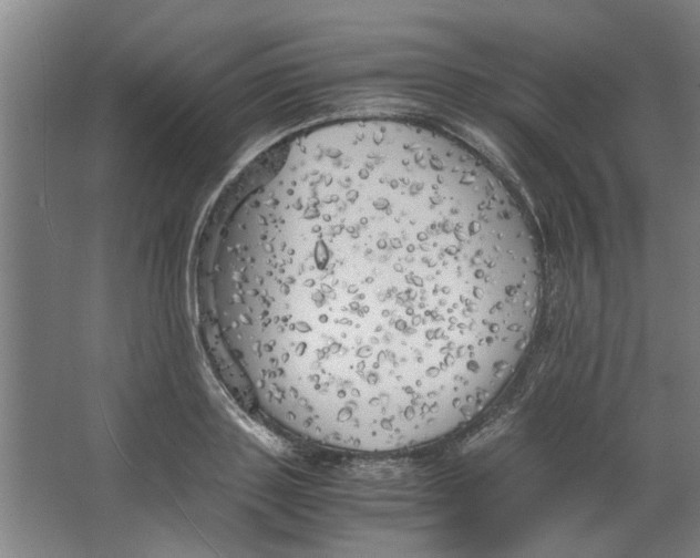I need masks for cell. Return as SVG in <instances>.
Instances as JSON below:
<instances>
[{
  "mask_svg": "<svg viewBox=\"0 0 700 558\" xmlns=\"http://www.w3.org/2000/svg\"><path fill=\"white\" fill-rule=\"evenodd\" d=\"M262 412L318 444L424 445L480 414L529 343L541 270L502 184L446 138L364 125L256 169L208 266Z\"/></svg>",
  "mask_w": 700,
  "mask_h": 558,
  "instance_id": "obj_1",
  "label": "cell"
}]
</instances>
